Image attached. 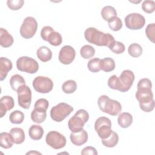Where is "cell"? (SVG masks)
Wrapping results in <instances>:
<instances>
[{
  "mask_svg": "<svg viewBox=\"0 0 155 155\" xmlns=\"http://www.w3.org/2000/svg\"><path fill=\"white\" fill-rule=\"evenodd\" d=\"M85 39L90 44L97 46H106L108 48L114 43L115 39L110 33H105L94 27H89L85 30Z\"/></svg>",
  "mask_w": 155,
  "mask_h": 155,
  "instance_id": "1",
  "label": "cell"
},
{
  "mask_svg": "<svg viewBox=\"0 0 155 155\" xmlns=\"http://www.w3.org/2000/svg\"><path fill=\"white\" fill-rule=\"evenodd\" d=\"M140 109L145 112H151L154 108V101L151 89L140 88L136 93Z\"/></svg>",
  "mask_w": 155,
  "mask_h": 155,
  "instance_id": "2",
  "label": "cell"
},
{
  "mask_svg": "<svg viewBox=\"0 0 155 155\" xmlns=\"http://www.w3.org/2000/svg\"><path fill=\"white\" fill-rule=\"evenodd\" d=\"M97 104L101 111L111 116H116L122 110L121 104L107 95L101 96L98 98Z\"/></svg>",
  "mask_w": 155,
  "mask_h": 155,
  "instance_id": "3",
  "label": "cell"
},
{
  "mask_svg": "<svg viewBox=\"0 0 155 155\" xmlns=\"http://www.w3.org/2000/svg\"><path fill=\"white\" fill-rule=\"evenodd\" d=\"M89 119L88 113L84 110L80 109L70 118L68 126L70 130L73 133H76L83 130V127Z\"/></svg>",
  "mask_w": 155,
  "mask_h": 155,
  "instance_id": "4",
  "label": "cell"
},
{
  "mask_svg": "<svg viewBox=\"0 0 155 155\" xmlns=\"http://www.w3.org/2000/svg\"><path fill=\"white\" fill-rule=\"evenodd\" d=\"M73 110V107L68 104L61 102L51 108L50 117L54 121L60 122L64 120Z\"/></svg>",
  "mask_w": 155,
  "mask_h": 155,
  "instance_id": "5",
  "label": "cell"
},
{
  "mask_svg": "<svg viewBox=\"0 0 155 155\" xmlns=\"http://www.w3.org/2000/svg\"><path fill=\"white\" fill-rule=\"evenodd\" d=\"M16 67L18 70L29 74L36 73L39 69L38 62L28 56H22L16 61Z\"/></svg>",
  "mask_w": 155,
  "mask_h": 155,
  "instance_id": "6",
  "label": "cell"
},
{
  "mask_svg": "<svg viewBox=\"0 0 155 155\" xmlns=\"http://www.w3.org/2000/svg\"><path fill=\"white\" fill-rule=\"evenodd\" d=\"M38 28V22L31 16L26 17L21 26L20 35L24 39H30L34 36Z\"/></svg>",
  "mask_w": 155,
  "mask_h": 155,
  "instance_id": "7",
  "label": "cell"
},
{
  "mask_svg": "<svg viewBox=\"0 0 155 155\" xmlns=\"http://www.w3.org/2000/svg\"><path fill=\"white\" fill-rule=\"evenodd\" d=\"M94 129L101 139L107 138L111 133V120L106 117H100L95 122Z\"/></svg>",
  "mask_w": 155,
  "mask_h": 155,
  "instance_id": "8",
  "label": "cell"
},
{
  "mask_svg": "<svg viewBox=\"0 0 155 155\" xmlns=\"http://www.w3.org/2000/svg\"><path fill=\"white\" fill-rule=\"evenodd\" d=\"M45 141L48 145L55 150L64 147L67 142L65 137L56 131L48 132L45 137Z\"/></svg>",
  "mask_w": 155,
  "mask_h": 155,
  "instance_id": "9",
  "label": "cell"
},
{
  "mask_svg": "<svg viewBox=\"0 0 155 155\" xmlns=\"http://www.w3.org/2000/svg\"><path fill=\"white\" fill-rule=\"evenodd\" d=\"M33 87L35 90L40 93H48L53 88V82L51 79L45 76H39L33 81Z\"/></svg>",
  "mask_w": 155,
  "mask_h": 155,
  "instance_id": "10",
  "label": "cell"
},
{
  "mask_svg": "<svg viewBox=\"0 0 155 155\" xmlns=\"http://www.w3.org/2000/svg\"><path fill=\"white\" fill-rule=\"evenodd\" d=\"M125 23L126 27L130 30H139L143 27L145 19L139 13H133L125 18Z\"/></svg>",
  "mask_w": 155,
  "mask_h": 155,
  "instance_id": "11",
  "label": "cell"
},
{
  "mask_svg": "<svg viewBox=\"0 0 155 155\" xmlns=\"http://www.w3.org/2000/svg\"><path fill=\"white\" fill-rule=\"evenodd\" d=\"M16 92L19 105L24 109H28L31 101V91L30 87L25 85H22Z\"/></svg>",
  "mask_w": 155,
  "mask_h": 155,
  "instance_id": "12",
  "label": "cell"
},
{
  "mask_svg": "<svg viewBox=\"0 0 155 155\" xmlns=\"http://www.w3.org/2000/svg\"><path fill=\"white\" fill-rule=\"evenodd\" d=\"M119 82V89L120 92H127L131 87L134 81V74L133 72L130 70H124L119 77H118Z\"/></svg>",
  "mask_w": 155,
  "mask_h": 155,
  "instance_id": "13",
  "label": "cell"
},
{
  "mask_svg": "<svg viewBox=\"0 0 155 155\" xmlns=\"http://www.w3.org/2000/svg\"><path fill=\"white\" fill-rule=\"evenodd\" d=\"M76 51L73 47L70 45H65L60 50L58 58L61 63L68 65L74 61Z\"/></svg>",
  "mask_w": 155,
  "mask_h": 155,
  "instance_id": "14",
  "label": "cell"
},
{
  "mask_svg": "<svg viewBox=\"0 0 155 155\" xmlns=\"http://www.w3.org/2000/svg\"><path fill=\"white\" fill-rule=\"evenodd\" d=\"M88 133L84 129L76 133L71 132L70 136L71 142L76 146H81L85 143L88 140Z\"/></svg>",
  "mask_w": 155,
  "mask_h": 155,
  "instance_id": "15",
  "label": "cell"
},
{
  "mask_svg": "<svg viewBox=\"0 0 155 155\" xmlns=\"http://www.w3.org/2000/svg\"><path fill=\"white\" fill-rule=\"evenodd\" d=\"M15 105V102L12 96H4L0 99L1 117H2L7 113V111L11 110Z\"/></svg>",
  "mask_w": 155,
  "mask_h": 155,
  "instance_id": "16",
  "label": "cell"
},
{
  "mask_svg": "<svg viewBox=\"0 0 155 155\" xmlns=\"http://www.w3.org/2000/svg\"><path fill=\"white\" fill-rule=\"evenodd\" d=\"M12 61L7 58H0V81H2L5 79L8 72L12 68Z\"/></svg>",
  "mask_w": 155,
  "mask_h": 155,
  "instance_id": "17",
  "label": "cell"
},
{
  "mask_svg": "<svg viewBox=\"0 0 155 155\" xmlns=\"http://www.w3.org/2000/svg\"><path fill=\"white\" fill-rule=\"evenodd\" d=\"M13 36L8 31L3 28H0V45L4 48H8L13 43Z\"/></svg>",
  "mask_w": 155,
  "mask_h": 155,
  "instance_id": "18",
  "label": "cell"
},
{
  "mask_svg": "<svg viewBox=\"0 0 155 155\" xmlns=\"http://www.w3.org/2000/svg\"><path fill=\"white\" fill-rule=\"evenodd\" d=\"M10 134L12 137L13 143L15 144H21L25 140V133L21 128L15 127L10 130Z\"/></svg>",
  "mask_w": 155,
  "mask_h": 155,
  "instance_id": "19",
  "label": "cell"
},
{
  "mask_svg": "<svg viewBox=\"0 0 155 155\" xmlns=\"http://www.w3.org/2000/svg\"><path fill=\"white\" fill-rule=\"evenodd\" d=\"M37 56L42 62H46L51 60L52 58V52L51 50L46 46H41L36 51Z\"/></svg>",
  "mask_w": 155,
  "mask_h": 155,
  "instance_id": "20",
  "label": "cell"
},
{
  "mask_svg": "<svg viewBox=\"0 0 155 155\" xmlns=\"http://www.w3.org/2000/svg\"><path fill=\"white\" fill-rule=\"evenodd\" d=\"M117 122L120 127L124 128H128L133 122V116L129 113H122L118 116Z\"/></svg>",
  "mask_w": 155,
  "mask_h": 155,
  "instance_id": "21",
  "label": "cell"
},
{
  "mask_svg": "<svg viewBox=\"0 0 155 155\" xmlns=\"http://www.w3.org/2000/svg\"><path fill=\"white\" fill-rule=\"evenodd\" d=\"M28 134L33 140H40L43 136L44 130L41 125H32L28 130Z\"/></svg>",
  "mask_w": 155,
  "mask_h": 155,
  "instance_id": "22",
  "label": "cell"
},
{
  "mask_svg": "<svg viewBox=\"0 0 155 155\" xmlns=\"http://www.w3.org/2000/svg\"><path fill=\"white\" fill-rule=\"evenodd\" d=\"M47 117L46 111L39 109L34 108L31 113V120L37 124H41L45 121Z\"/></svg>",
  "mask_w": 155,
  "mask_h": 155,
  "instance_id": "23",
  "label": "cell"
},
{
  "mask_svg": "<svg viewBox=\"0 0 155 155\" xmlns=\"http://www.w3.org/2000/svg\"><path fill=\"white\" fill-rule=\"evenodd\" d=\"M101 70L105 72H110L114 70L116 65L114 61L111 58H105L101 59Z\"/></svg>",
  "mask_w": 155,
  "mask_h": 155,
  "instance_id": "24",
  "label": "cell"
},
{
  "mask_svg": "<svg viewBox=\"0 0 155 155\" xmlns=\"http://www.w3.org/2000/svg\"><path fill=\"white\" fill-rule=\"evenodd\" d=\"M10 84L12 90L16 91L20 87L25 85V81L22 76L16 74L10 78Z\"/></svg>",
  "mask_w": 155,
  "mask_h": 155,
  "instance_id": "25",
  "label": "cell"
},
{
  "mask_svg": "<svg viewBox=\"0 0 155 155\" xmlns=\"http://www.w3.org/2000/svg\"><path fill=\"white\" fill-rule=\"evenodd\" d=\"M119 142V136L117 133L112 130L111 134L106 139H102V144L107 147L112 148L115 147Z\"/></svg>",
  "mask_w": 155,
  "mask_h": 155,
  "instance_id": "26",
  "label": "cell"
},
{
  "mask_svg": "<svg viewBox=\"0 0 155 155\" xmlns=\"http://www.w3.org/2000/svg\"><path fill=\"white\" fill-rule=\"evenodd\" d=\"M101 14L102 18L106 21H108L110 19L117 16L116 10L113 7L110 5L105 6L102 9Z\"/></svg>",
  "mask_w": 155,
  "mask_h": 155,
  "instance_id": "27",
  "label": "cell"
},
{
  "mask_svg": "<svg viewBox=\"0 0 155 155\" xmlns=\"http://www.w3.org/2000/svg\"><path fill=\"white\" fill-rule=\"evenodd\" d=\"M13 140L10 133L2 132L0 134V146L5 149H8L13 146Z\"/></svg>",
  "mask_w": 155,
  "mask_h": 155,
  "instance_id": "28",
  "label": "cell"
},
{
  "mask_svg": "<svg viewBox=\"0 0 155 155\" xmlns=\"http://www.w3.org/2000/svg\"><path fill=\"white\" fill-rule=\"evenodd\" d=\"M47 42L51 45L58 46L62 42V38L61 34L57 31H53L51 32L47 39Z\"/></svg>",
  "mask_w": 155,
  "mask_h": 155,
  "instance_id": "29",
  "label": "cell"
},
{
  "mask_svg": "<svg viewBox=\"0 0 155 155\" xmlns=\"http://www.w3.org/2000/svg\"><path fill=\"white\" fill-rule=\"evenodd\" d=\"M80 54L82 58L85 59L92 58L95 54V50L90 45H85L82 46L80 50Z\"/></svg>",
  "mask_w": 155,
  "mask_h": 155,
  "instance_id": "30",
  "label": "cell"
},
{
  "mask_svg": "<svg viewBox=\"0 0 155 155\" xmlns=\"http://www.w3.org/2000/svg\"><path fill=\"white\" fill-rule=\"evenodd\" d=\"M76 88L77 84L74 80L66 81L62 85V90L66 94H71L74 93Z\"/></svg>",
  "mask_w": 155,
  "mask_h": 155,
  "instance_id": "31",
  "label": "cell"
},
{
  "mask_svg": "<svg viewBox=\"0 0 155 155\" xmlns=\"http://www.w3.org/2000/svg\"><path fill=\"white\" fill-rule=\"evenodd\" d=\"M24 119V113L19 110H15L12 112L9 116V120L12 124H20Z\"/></svg>",
  "mask_w": 155,
  "mask_h": 155,
  "instance_id": "32",
  "label": "cell"
},
{
  "mask_svg": "<svg viewBox=\"0 0 155 155\" xmlns=\"http://www.w3.org/2000/svg\"><path fill=\"white\" fill-rule=\"evenodd\" d=\"M142 47L137 43L131 44L128 48V52L129 54L133 58L139 57L142 54Z\"/></svg>",
  "mask_w": 155,
  "mask_h": 155,
  "instance_id": "33",
  "label": "cell"
},
{
  "mask_svg": "<svg viewBox=\"0 0 155 155\" xmlns=\"http://www.w3.org/2000/svg\"><path fill=\"white\" fill-rule=\"evenodd\" d=\"M108 26L111 30L116 31H119L122 27V22L117 16L110 19L108 21Z\"/></svg>",
  "mask_w": 155,
  "mask_h": 155,
  "instance_id": "34",
  "label": "cell"
},
{
  "mask_svg": "<svg viewBox=\"0 0 155 155\" xmlns=\"http://www.w3.org/2000/svg\"><path fill=\"white\" fill-rule=\"evenodd\" d=\"M101 59L98 58H94L91 59L88 62V70L93 73H97L101 70L100 67Z\"/></svg>",
  "mask_w": 155,
  "mask_h": 155,
  "instance_id": "35",
  "label": "cell"
},
{
  "mask_svg": "<svg viewBox=\"0 0 155 155\" xmlns=\"http://www.w3.org/2000/svg\"><path fill=\"white\" fill-rule=\"evenodd\" d=\"M109 48L116 54H121L125 51V47L122 42L115 41Z\"/></svg>",
  "mask_w": 155,
  "mask_h": 155,
  "instance_id": "36",
  "label": "cell"
},
{
  "mask_svg": "<svg viewBox=\"0 0 155 155\" xmlns=\"http://www.w3.org/2000/svg\"><path fill=\"white\" fill-rule=\"evenodd\" d=\"M23 0H8L7 4L8 7L12 10H18L20 9L24 5Z\"/></svg>",
  "mask_w": 155,
  "mask_h": 155,
  "instance_id": "37",
  "label": "cell"
},
{
  "mask_svg": "<svg viewBox=\"0 0 155 155\" xmlns=\"http://www.w3.org/2000/svg\"><path fill=\"white\" fill-rule=\"evenodd\" d=\"M143 11L147 13L154 12L155 9V2L154 1H144L142 4Z\"/></svg>",
  "mask_w": 155,
  "mask_h": 155,
  "instance_id": "38",
  "label": "cell"
},
{
  "mask_svg": "<svg viewBox=\"0 0 155 155\" xmlns=\"http://www.w3.org/2000/svg\"><path fill=\"white\" fill-rule=\"evenodd\" d=\"M154 31H155V24L152 23L147 25L145 29V33L147 38L152 42L154 43Z\"/></svg>",
  "mask_w": 155,
  "mask_h": 155,
  "instance_id": "39",
  "label": "cell"
},
{
  "mask_svg": "<svg viewBox=\"0 0 155 155\" xmlns=\"http://www.w3.org/2000/svg\"><path fill=\"white\" fill-rule=\"evenodd\" d=\"M108 85L111 89L119 90L120 85L118 77L114 74L110 76L108 80Z\"/></svg>",
  "mask_w": 155,
  "mask_h": 155,
  "instance_id": "40",
  "label": "cell"
},
{
  "mask_svg": "<svg viewBox=\"0 0 155 155\" xmlns=\"http://www.w3.org/2000/svg\"><path fill=\"white\" fill-rule=\"evenodd\" d=\"M49 106V103L48 101L44 98H41L38 99L35 104V108H39V109H42L44 110L47 111V108H48Z\"/></svg>",
  "mask_w": 155,
  "mask_h": 155,
  "instance_id": "41",
  "label": "cell"
},
{
  "mask_svg": "<svg viewBox=\"0 0 155 155\" xmlns=\"http://www.w3.org/2000/svg\"><path fill=\"white\" fill-rule=\"evenodd\" d=\"M137 89L140 88H148L151 89L152 88V84L151 81L148 78H143L141 79L139 81L137 85Z\"/></svg>",
  "mask_w": 155,
  "mask_h": 155,
  "instance_id": "42",
  "label": "cell"
},
{
  "mask_svg": "<svg viewBox=\"0 0 155 155\" xmlns=\"http://www.w3.org/2000/svg\"><path fill=\"white\" fill-rule=\"evenodd\" d=\"M53 31H54V29L50 26L44 27L41 31V36L42 39L45 41H47V39L49 35Z\"/></svg>",
  "mask_w": 155,
  "mask_h": 155,
  "instance_id": "43",
  "label": "cell"
},
{
  "mask_svg": "<svg viewBox=\"0 0 155 155\" xmlns=\"http://www.w3.org/2000/svg\"><path fill=\"white\" fill-rule=\"evenodd\" d=\"M81 154L85 155V154H90V155H97V152L95 148L93 147H85L81 151Z\"/></svg>",
  "mask_w": 155,
  "mask_h": 155,
  "instance_id": "44",
  "label": "cell"
},
{
  "mask_svg": "<svg viewBox=\"0 0 155 155\" xmlns=\"http://www.w3.org/2000/svg\"><path fill=\"white\" fill-rule=\"evenodd\" d=\"M35 154V153H36V154H41L40 153H39V152H37V151H30V152H28V153H27V154Z\"/></svg>",
  "mask_w": 155,
  "mask_h": 155,
  "instance_id": "45",
  "label": "cell"
}]
</instances>
